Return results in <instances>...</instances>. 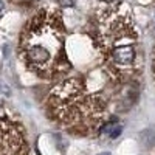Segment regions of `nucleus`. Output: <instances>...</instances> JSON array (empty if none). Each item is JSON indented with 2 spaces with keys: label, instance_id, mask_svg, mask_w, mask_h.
Returning a JSON list of instances; mask_svg holds the SVG:
<instances>
[{
  "label": "nucleus",
  "instance_id": "423d86ee",
  "mask_svg": "<svg viewBox=\"0 0 155 155\" xmlns=\"http://www.w3.org/2000/svg\"><path fill=\"white\" fill-rule=\"evenodd\" d=\"M58 2H59L61 6H67V8L74 5V0H58Z\"/></svg>",
  "mask_w": 155,
  "mask_h": 155
},
{
  "label": "nucleus",
  "instance_id": "0eeeda50",
  "mask_svg": "<svg viewBox=\"0 0 155 155\" xmlns=\"http://www.w3.org/2000/svg\"><path fill=\"white\" fill-rule=\"evenodd\" d=\"M153 74H155V58H153Z\"/></svg>",
  "mask_w": 155,
  "mask_h": 155
},
{
  "label": "nucleus",
  "instance_id": "7ed1b4c3",
  "mask_svg": "<svg viewBox=\"0 0 155 155\" xmlns=\"http://www.w3.org/2000/svg\"><path fill=\"white\" fill-rule=\"evenodd\" d=\"M98 45L107 70L118 79L132 76L138 65V31L129 9L121 5L102 11Z\"/></svg>",
  "mask_w": 155,
  "mask_h": 155
},
{
  "label": "nucleus",
  "instance_id": "f03ea898",
  "mask_svg": "<svg viewBox=\"0 0 155 155\" xmlns=\"http://www.w3.org/2000/svg\"><path fill=\"white\" fill-rule=\"evenodd\" d=\"M50 113L73 134L93 135L107 123V106L101 95L90 92L85 81L67 79L48 96Z\"/></svg>",
  "mask_w": 155,
  "mask_h": 155
},
{
  "label": "nucleus",
  "instance_id": "f257e3e1",
  "mask_svg": "<svg viewBox=\"0 0 155 155\" xmlns=\"http://www.w3.org/2000/svg\"><path fill=\"white\" fill-rule=\"evenodd\" d=\"M20 56L31 71L54 76L68 65L65 56V27L56 11H41L23 28Z\"/></svg>",
  "mask_w": 155,
  "mask_h": 155
},
{
  "label": "nucleus",
  "instance_id": "20e7f679",
  "mask_svg": "<svg viewBox=\"0 0 155 155\" xmlns=\"http://www.w3.org/2000/svg\"><path fill=\"white\" fill-rule=\"evenodd\" d=\"M0 155H28V144L20 129L0 115Z\"/></svg>",
  "mask_w": 155,
  "mask_h": 155
},
{
  "label": "nucleus",
  "instance_id": "39448f33",
  "mask_svg": "<svg viewBox=\"0 0 155 155\" xmlns=\"http://www.w3.org/2000/svg\"><path fill=\"white\" fill-rule=\"evenodd\" d=\"M99 132L102 135H107L109 138H116L121 134V126L118 123H115V121H107L104 126L101 127Z\"/></svg>",
  "mask_w": 155,
  "mask_h": 155
}]
</instances>
